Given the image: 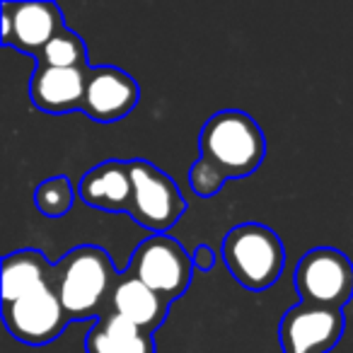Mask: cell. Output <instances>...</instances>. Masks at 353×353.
I'll return each mask as SVG.
<instances>
[{"label": "cell", "mask_w": 353, "mask_h": 353, "mask_svg": "<svg viewBox=\"0 0 353 353\" xmlns=\"http://www.w3.org/2000/svg\"><path fill=\"white\" fill-rule=\"evenodd\" d=\"M78 194L88 206L99 208V211L128 213L133 199V182L131 172H128V162L107 160L102 165L92 167L83 176Z\"/></svg>", "instance_id": "12"}, {"label": "cell", "mask_w": 353, "mask_h": 353, "mask_svg": "<svg viewBox=\"0 0 353 353\" xmlns=\"http://www.w3.org/2000/svg\"><path fill=\"white\" fill-rule=\"evenodd\" d=\"M167 310H170V303L162 295H157L152 288H148L143 281L133 279L126 271L119 274V281L112 293V303H109V312L128 319L131 324L145 329V332L155 334L165 322Z\"/></svg>", "instance_id": "13"}, {"label": "cell", "mask_w": 353, "mask_h": 353, "mask_svg": "<svg viewBox=\"0 0 353 353\" xmlns=\"http://www.w3.org/2000/svg\"><path fill=\"white\" fill-rule=\"evenodd\" d=\"M221 254L232 279L252 293L271 288L283 274V242L261 223H242L232 228L223 240Z\"/></svg>", "instance_id": "3"}, {"label": "cell", "mask_w": 353, "mask_h": 353, "mask_svg": "<svg viewBox=\"0 0 353 353\" xmlns=\"http://www.w3.org/2000/svg\"><path fill=\"white\" fill-rule=\"evenodd\" d=\"M133 182V199L128 216L155 235H167L187 211L182 192L170 174L148 160H128Z\"/></svg>", "instance_id": "5"}, {"label": "cell", "mask_w": 353, "mask_h": 353, "mask_svg": "<svg viewBox=\"0 0 353 353\" xmlns=\"http://www.w3.org/2000/svg\"><path fill=\"white\" fill-rule=\"evenodd\" d=\"M54 283V264L41 252L20 250L3 259V305H10Z\"/></svg>", "instance_id": "15"}, {"label": "cell", "mask_w": 353, "mask_h": 353, "mask_svg": "<svg viewBox=\"0 0 353 353\" xmlns=\"http://www.w3.org/2000/svg\"><path fill=\"white\" fill-rule=\"evenodd\" d=\"M192 259L199 271H211L213 266H216V252H213L208 245H199L196 250H194Z\"/></svg>", "instance_id": "19"}, {"label": "cell", "mask_w": 353, "mask_h": 353, "mask_svg": "<svg viewBox=\"0 0 353 353\" xmlns=\"http://www.w3.org/2000/svg\"><path fill=\"white\" fill-rule=\"evenodd\" d=\"M201 157L211 160L228 179H242L259 170L266 155V138L259 123L240 109L213 114L199 136Z\"/></svg>", "instance_id": "2"}, {"label": "cell", "mask_w": 353, "mask_h": 353, "mask_svg": "<svg viewBox=\"0 0 353 353\" xmlns=\"http://www.w3.org/2000/svg\"><path fill=\"white\" fill-rule=\"evenodd\" d=\"M90 68H51L37 63L30 80V97L34 107L49 114L83 109Z\"/></svg>", "instance_id": "11"}, {"label": "cell", "mask_w": 353, "mask_h": 353, "mask_svg": "<svg viewBox=\"0 0 353 353\" xmlns=\"http://www.w3.org/2000/svg\"><path fill=\"white\" fill-rule=\"evenodd\" d=\"M37 63L51 65V68H88V49H85L83 37L63 30L56 39L46 44Z\"/></svg>", "instance_id": "16"}, {"label": "cell", "mask_w": 353, "mask_h": 353, "mask_svg": "<svg viewBox=\"0 0 353 353\" xmlns=\"http://www.w3.org/2000/svg\"><path fill=\"white\" fill-rule=\"evenodd\" d=\"M225 182H228V176L223 174L211 160H206V157H199L192 165V170H189V187L201 199L216 196Z\"/></svg>", "instance_id": "18"}, {"label": "cell", "mask_w": 353, "mask_h": 353, "mask_svg": "<svg viewBox=\"0 0 353 353\" xmlns=\"http://www.w3.org/2000/svg\"><path fill=\"white\" fill-rule=\"evenodd\" d=\"M141 99L138 83L117 65H97L88 70L83 112L97 123H112L128 117Z\"/></svg>", "instance_id": "10"}, {"label": "cell", "mask_w": 353, "mask_h": 353, "mask_svg": "<svg viewBox=\"0 0 353 353\" xmlns=\"http://www.w3.org/2000/svg\"><path fill=\"white\" fill-rule=\"evenodd\" d=\"M85 353H157L155 334L107 312L85 336Z\"/></svg>", "instance_id": "14"}, {"label": "cell", "mask_w": 353, "mask_h": 353, "mask_svg": "<svg viewBox=\"0 0 353 353\" xmlns=\"http://www.w3.org/2000/svg\"><path fill=\"white\" fill-rule=\"evenodd\" d=\"M75 189L68 176H49L34 189V206L46 218H63L73 208Z\"/></svg>", "instance_id": "17"}, {"label": "cell", "mask_w": 353, "mask_h": 353, "mask_svg": "<svg viewBox=\"0 0 353 353\" xmlns=\"http://www.w3.org/2000/svg\"><path fill=\"white\" fill-rule=\"evenodd\" d=\"M126 274L143 281L148 288L172 303L187 293L194 274V259L182 242L172 235H150L136 247Z\"/></svg>", "instance_id": "4"}, {"label": "cell", "mask_w": 353, "mask_h": 353, "mask_svg": "<svg viewBox=\"0 0 353 353\" xmlns=\"http://www.w3.org/2000/svg\"><path fill=\"white\" fill-rule=\"evenodd\" d=\"M343 327V310L298 303L281 317V348L283 353H329L341 341Z\"/></svg>", "instance_id": "7"}, {"label": "cell", "mask_w": 353, "mask_h": 353, "mask_svg": "<svg viewBox=\"0 0 353 353\" xmlns=\"http://www.w3.org/2000/svg\"><path fill=\"white\" fill-rule=\"evenodd\" d=\"M300 303L341 310L353 298V264L334 247H314L295 266Z\"/></svg>", "instance_id": "6"}, {"label": "cell", "mask_w": 353, "mask_h": 353, "mask_svg": "<svg viewBox=\"0 0 353 353\" xmlns=\"http://www.w3.org/2000/svg\"><path fill=\"white\" fill-rule=\"evenodd\" d=\"M119 274L97 245H80L54 264V290L70 322L99 319L109 312Z\"/></svg>", "instance_id": "1"}, {"label": "cell", "mask_w": 353, "mask_h": 353, "mask_svg": "<svg viewBox=\"0 0 353 353\" xmlns=\"http://www.w3.org/2000/svg\"><path fill=\"white\" fill-rule=\"evenodd\" d=\"M3 12V46H15L25 54L39 59L51 39L68 30L63 22V12L56 3L37 0V3H10L0 6Z\"/></svg>", "instance_id": "9"}, {"label": "cell", "mask_w": 353, "mask_h": 353, "mask_svg": "<svg viewBox=\"0 0 353 353\" xmlns=\"http://www.w3.org/2000/svg\"><path fill=\"white\" fill-rule=\"evenodd\" d=\"M3 322L17 341L41 346L59 339L70 319L54 290V283H49L15 303L3 305Z\"/></svg>", "instance_id": "8"}]
</instances>
